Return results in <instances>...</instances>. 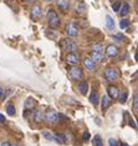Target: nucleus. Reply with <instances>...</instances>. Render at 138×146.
<instances>
[{
    "label": "nucleus",
    "instance_id": "obj_23",
    "mask_svg": "<svg viewBox=\"0 0 138 146\" xmlns=\"http://www.w3.org/2000/svg\"><path fill=\"white\" fill-rule=\"evenodd\" d=\"M127 98H128V92L127 90H123L122 93H119V103H122V104H125L126 102H127Z\"/></svg>",
    "mask_w": 138,
    "mask_h": 146
},
{
    "label": "nucleus",
    "instance_id": "obj_8",
    "mask_svg": "<svg viewBox=\"0 0 138 146\" xmlns=\"http://www.w3.org/2000/svg\"><path fill=\"white\" fill-rule=\"evenodd\" d=\"M119 53V48L116 45H108L105 50V54L108 57V58H115L117 57Z\"/></svg>",
    "mask_w": 138,
    "mask_h": 146
},
{
    "label": "nucleus",
    "instance_id": "obj_25",
    "mask_svg": "<svg viewBox=\"0 0 138 146\" xmlns=\"http://www.w3.org/2000/svg\"><path fill=\"white\" fill-rule=\"evenodd\" d=\"M55 141L56 142H59V144H65L66 142V140H65V135L62 134H55Z\"/></svg>",
    "mask_w": 138,
    "mask_h": 146
},
{
    "label": "nucleus",
    "instance_id": "obj_34",
    "mask_svg": "<svg viewBox=\"0 0 138 146\" xmlns=\"http://www.w3.org/2000/svg\"><path fill=\"white\" fill-rule=\"evenodd\" d=\"M83 139H85V140H88V139H90V134L85 133V134H83Z\"/></svg>",
    "mask_w": 138,
    "mask_h": 146
},
{
    "label": "nucleus",
    "instance_id": "obj_43",
    "mask_svg": "<svg viewBox=\"0 0 138 146\" xmlns=\"http://www.w3.org/2000/svg\"><path fill=\"white\" fill-rule=\"evenodd\" d=\"M0 146H1V142H0Z\"/></svg>",
    "mask_w": 138,
    "mask_h": 146
},
{
    "label": "nucleus",
    "instance_id": "obj_4",
    "mask_svg": "<svg viewBox=\"0 0 138 146\" xmlns=\"http://www.w3.org/2000/svg\"><path fill=\"white\" fill-rule=\"evenodd\" d=\"M68 78L74 82H78L83 78V69L78 66H71L68 69Z\"/></svg>",
    "mask_w": 138,
    "mask_h": 146
},
{
    "label": "nucleus",
    "instance_id": "obj_13",
    "mask_svg": "<svg viewBox=\"0 0 138 146\" xmlns=\"http://www.w3.org/2000/svg\"><path fill=\"white\" fill-rule=\"evenodd\" d=\"M36 105H38V100L34 97H29L24 103V108H25V110H34Z\"/></svg>",
    "mask_w": 138,
    "mask_h": 146
},
{
    "label": "nucleus",
    "instance_id": "obj_36",
    "mask_svg": "<svg viewBox=\"0 0 138 146\" xmlns=\"http://www.w3.org/2000/svg\"><path fill=\"white\" fill-rule=\"evenodd\" d=\"M121 146H129V145L126 144V142H121Z\"/></svg>",
    "mask_w": 138,
    "mask_h": 146
},
{
    "label": "nucleus",
    "instance_id": "obj_10",
    "mask_svg": "<svg viewBox=\"0 0 138 146\" xmlns=\"http://www.w3.org/2000/svg\"><path fill=\"white\" fill-rule=\"evenodd\" d=\"M83 66L86 67V69H88L91 72H95L97 68V62L95 60H92L91 57H86L83 60Z\"/></svg>",
    "mask_w": 138,
    "mask_h": 146
},
{
    "label": "nucleus",
    "instance_id": "obj_35",
    "mask_svg": "<svg viewBox=\"0 0 138 146\" xmlns=\"http://www.w3.org/2000/svg\"><path fill=\"white\" fill-rule=\"evenodd\" d=\"M5 121V116L3 114H0V123H4Z\"/></svg>",
    "mask_w": 138,
    "mask_h": 146
},
{
    "label": "nucleus",
    "instance_id": "obj_11",
    "mask_svg": "<svg viewBox=\"0 0 138 146\" xmlns=\"http://www.w3.org/2000/svg\"><path fill=\"white\" fill-rule=\"evenodd\" d=\"M81 60H80L78 54L76 53H68L66 56V63L70 64V66H78Z\"/></svg>",
    "mask_w": 138,
    "mask_h": 146
},
{
    "label": "nucleus",
    "instance_id": "obj_21",
    "mask_svg": "<svg viewBox=\"0 0 138 146\" xmlns=\"http://www.w3.org/2000/svg\"><path fill=\"white\" fill-rule=\"evenodd\" d=\"M41 135H42V137L46 139V140H49V141H55V135L51 134V133H49V131H42Z\"/></svg>",
    "mask_w": 138,
    "mask_h": 146
},
{
    "label": "nucleus",
    "instance_id": "obj_18",
    "mask_svg": "<svg viewBox=\"0 0 138 146\" xmlns=\"http://www.w3.org/2000/svg\"><path fill=\"white\" fill-rule=\"evenodd\" d=\"M88 89H90V86H88V83H87L86 81H82V82L78 83V90H80V93H81L82 96L87 94Z\"/></svg>",
    "mask_w": 138,
    "mask_h": 146
},
{
    "label": "nucleus",
    "instance_id": "obj_2",
    "mask_svg": "<svg viewBox=\"0 0 138 146\" xmlns=\"http://www.w3.org/2000/svg\"><path fill=\"white\" fill-rule=\"evenodd\" d=\"M46 20L50 29H57L60 26V17L54 9H49L46 13Z\"/></svg>",
    "mask_w": 138,
    "mask_h": 146
},
{
    "label": "nucleus",
    "instance_id": "obj_39",
    "mask_svg": "<svg viewBox=\"0 0 138 146\" xmlns=\"http://www.w3.org/2000/svg\"><path fill=\"white\" fill-rule=\"evenodd\" d=\"M11 146H19V145H17V144H11Z\"/></svg>",
    "mask_w": 138,
    "mask_h": 146
},
{
    "label": "nucleus",
    "instance_id": "obj_28",
    "mask_svg": "<svg viewBox=\"0 0 138 146\" xmlns=\"http://www.w3.org/2000/svg\"><path fill=\"white\" fill-rule=\"evenodd\" d=\"M121 6H122V3H113V4H112V9L115 10L116 13H119V10H121Z\"/></svg>",
    "mask_w": 138,
    "mask_h": 146
},
{
    "label": "nucleus",
    "instance_id": "obj_6",
    "mask_svg": "<svg viewBox=\"0 0 138 146\" xmlns=\"http://www.w3.org/2000/svg\"><path fill=\"white\" fill-rule=\"evenodd\" d=\"M45 121L50 125H55L60 121V114H57V111L52 110V109H48L45 111Z\"/></svg>",
    "mask_w": 138,
    "mask_h": 146
},
{
    "label": "nucleus",
    "instance_id": "obj_31",
    "mask_svg": "<svg viewBox=\"0 0 138 146\" xmlns=\"http://www.w3.org/2000/svg\"><path fill=\"white\" fill-rule=\"evenodd\" d=\"M108 145H110V146H119L118 141L116 140V139H113V137H111L110 140H108Z\"/></svg>",
    "mask_w": 138,
    "mask_h": 146
},
{
    "label": "nucleus",
    "instance_id": "obj_32",
    "mask_svg": "<svg viewBox=\"0 0 138 146\" xmlns=\"http://www.w3.org/2000/svg\"><path fill=\"white\" fill-rule=\"evenodd\" d=\"M4 94H5V89H3L1 87H0V100L4 98Z\"/></svg>",
    "mask_w": 138,
    "mask_h": 146
},
{
    "label": "nucleus",
    "instance_id": "obj_7",
    "mask_svg": "<svg viewBox=\"0 0 138 146\" xmlns=\"http://www.w3.org/2000/svg\"><path fill=\"white\" fill-rule=\"evenodd\" d=\"M65 31H66V35L68 36V37H76V36L78 35V27L75 23H68L66 25Z\"/></svg>",
    "mask_w": 138,
    "mask_h": 146
},
{
    "label": "nucleus",
    "instance_id": "obj_14",
    "mask_svg": "<svg viewBox=\"0 0 138 146\" xmlns=\"http://www.w3.org/2000/svg\"><path fill=\"white\" fill-rule=\"evenodd\" d=\"M32 119L35 120V123L41 124L42 121H45V113L40 109H35L34 110V115H32Z\"/></svg>",
    "mask_w": 138,
    "mask_h": 146
},
{
    "label": "nucleus",
    "instance_id": "obj_9",
    "mask_svg": "<svg viewBox=\"0 0 138 146\" xmlns=\"http://www.w3.org/2000/svg\"><path fill=\"white\" fill-rule=\"evenodd\" d=\"M119 93H121V92H119V89L116 86H112L111 84V86L107 87V96L110 97L112 100L118 99V98H119Z\"/></svg>",
    "mask_w": 138,
    "mask_h": 146
},
{
    "label": "nucleus",
    "instance_id": "obj_40",
    "mask_svg": "<svg viewBox=\"0 0 138 146\" xmlns=\"http://www.w3.org/2000/svg\"><path fill=\"white\" fill-rule=\"evenodd\" d=\"M45 1H52V0H45Z\"/></svg>",
    "mask_w": 138,
    "mask_h": 146
},
{
    "label": "nucleus",
    "instance_id": "obj_16",
    "mask_svg": "<svg viewBox=\"0 0 138 146\" xmlns=\"http://www.w3.org/2000/svg\"><path fill=\"white\" fill-rule=\"evenodd\" d=\"M100 100H101V98H100L98 92L93 89L92 92H91V94H90V102H91V103H92L93 105H95V107H97V105H98V103H100Z\"/></svg>",
    "mask_w": 138,
    "mask_h": 146
},
{
    "label": "nucleus",
    "instance_id": "obj_33",
    "mask_svg": "<svg viewBox=\"0 0 138 146\" xmlns=\"http://www.w3.org/2000/svg\"><path fill=\"white\" fill-rule=\"evenodd\" d=\"M1 146H11V144H10L9 141H3L1 142Z\"/></svg>",
    "mask_w": 138,
    "mask_h": 146
},
{
    "label": "nucleus",
    "instance_id": "obj_41",
    "mask_svg": "<svg viewBox=\"0 0 138 146\" xmlns=\"http://www.w3.org/2000/svg\"><path fill=\"white\" fill-rule=\"evenodd\" d=\"M136 120H137V124H138V118H137V119H136Z\"/></svg>",
    "mask_w": 138,
    "mask_h": 146
},
{
    "label": "nucleus",
    "instance_id": "obj_15",
    "mask_svg": "<svg viewBox=\"0 0 138 146\" xmlns=\"http://www.w3.org/2000/svg\"><path fill=\"white\" fill-rule=\"evenodd\" d=\"M112 104V99L108 96H102L101 98V109H102L103 111H107V109L111 107Z\"/></svg>",
    "mask_w": 138,
    "mask_h": 146
},
{
    "label": "nucleus",
    "instance_id": "obj_12",
    "mask_svg": "<svg viewBox=\"0 0 138 146\" xmlns=\"http://www.w3.org/2000/svg\"><path fill=\"white\" fill-rule=\"evenodd\" d=\"M42 16V8L39 4H35L31 8V17L34 20H39Z\"/></svg>",
    "mask_w": 138,
    "mask_h": 146
},
{
    "label": "nucleus",
    "instance_id": "obj_5",
    "mask_svg": "<svg viewBox=\"0 0 138 146\" xmlns=\"http://www.w3.org/2000/svg\"><path fill=\"white\" fill-rule=\"evenodd\" d=\"M61 46H62V48L68 53H75L76 51L78 50L77 43H76L75 40H72V37L64 38L62 42H61Z\"/></svg>",
    "mask_w": 138,
    "mask_h": 146
},
{
    "label": "nucleus",
    "instance_id": "obj_27",
    "mask_svg": "<svg viewBox=\"0 0 138 146\" xmlns=\"http://www.w3.org/2000/svg\"><path fill=\"white\" fill-rule=\"evenodd\" d=\"M128 26H129V20L122 19L121 21H119V27H121V29H126V27H128Z\"/></svg>",
    "mask_w": 138,
    "mask_h": 146
},
{
    "label": "nucleus",
    "instance_id": "obj_17",
    "mask_svg": "<svg viewBox=\"0 0 138 146\" xmlns=\"http://www.w3.org/2000/svg\"><path fill=\"white\" fill-rule=\"evenodd\" d=\"M56 5L61 11H67L70 9V1L68 0H56Z\"/></svg>",
    "mask_w": 138,
    "mask_h": 146
},
{
    "label": "nucleus",
    "instance_id": "obj_22",
    "mask_svg": "<svg viewBox=\"0 0 138 146\" xmlns=\"http://www.w3.org/2000/svg\"><path fill=\"white\" fill-rule=\"evenodd\" d=\"M106 25H107V29H110V30H113V29H115L113 19H112L110 15H107V16H106Z\"/></svg>",
    "mask_w": 138,
    "mask_h": 146
},
{
    "label": "nucleus",
    "instance_id": "obj_1",
    "mask_svg": "<svg viewBox=\"0 0 138 146\" xmlns=\"http://www.w3.org/2000/svg\"><path fill=\"white\" fill-rule=\"evenodd\" d=\"M103 77H105V79H106L107 82L115 83V82L118 81L119 77H121V72L118 71L117 67H112V66H110V67H107L106 69H105Z\"/></svg>",
    "mask_w": 138,
    "mask_h": 146
},
{
    "label": "nucleus",
    "instance_id": "obj_19",
    "mask_svg": "<svg viewBox=\"0 0 138 146\" xmlns=\"http://www.w3.org/2000/svg\"><path fill=\"white\" fill-rule=\"evenodd\" d=\"M129 14V4L128 3H123L122 6H121V10H119V15L122 17L127 16Z\"/></svg>",
    "mask_w": 138,
    "mask_h": 146
},
{
    "label": "nucleus",
    "instance_id": "obj_26",
    "mask_svg": "<svg viewBox=\"0 0 138 146\" xmlns=\"http://www.w3.org/2000/svg\"><path fill=\"white\" fill-rule=\"evenodd\" d=\"M76 10H77V13H78V14L85 13V10H86V6H85V4H82V1L77 3V5H76Z\"/></svg>",
    "mask_w": 138,
    "mask_h": 146
},
{
    "label": "nucleus",
    "instance_id": "obj_20",
    "mask_svg": "<svg viewBox=\"0 0 138 146\" xmlns=\"http://www.w3.org/2000/svg\"><path fill=\"white\" fill-rule=\"evenodd\" d=\"M92 146H103L102 139H101L100 135H95L92 137Z\"/></svg>",
    "mask_w": 138,
    "mask_h": 146
},
{
    "label": "nucleus",
    "instance_id": "obj_30",
    "mask_svg": "<svg viewBox=\"0 0 138 146\" xmlns=\"http://www.w3.org/2000/svg\"><path fill=\"white\" fill-rule=\"evenodd\" d=\"M113 38L116 40V41H125L126 37L123 36L122 34H117V35H113Z\"/></svg>",
    "mask_w": 138,
    "mask_h": 146
},
{
    "label": "nucleus",
    "instance_id": "obj_24",
    "mask_svg": "<svg viewBox=\"0 0 138 146\" xmlns=\"http://www.w3.org/2000/svg\"><path fill=\"white\" fill-rule=\"evenodd\" d=\"M6 113H8L10 116L15 115V105L14 104H8L6 105Z\"/></svg>",
    "mask_w": 138,
    "mask_h": 146
},
{
    "label": "nucleus",
    "instance_id": "obj_38",
    "mask_svg": "<svg viewBox=\"0 0 138 146\" xmlns=\"http://www.w3.org/2000/svg\"><path fill=\"white\" fill-rule=\"evenodd\" d=\"M26 1H27V3H34L35 0H26Z\"/></svg>",
    "mask_w": 138,
    "mask_h": 146
},
{
    "label": "nucleus",
    "instance_id": "obj_37",
    "mask_svg": "<svg viewBox=\"0 0 138 146\" xmlns=\"http://www.w3.org/2000/svg\"><path fill=\"white\" fill-rule=\"evenodd\" d=\"M136 60L138 61V50H137V53H136Z\"/></svg>",
    "mask_w": 138,
    "mask_h": 146
},
{
    "label": "nucleus",
    "instance_id": "obj_3",
    "mask_svg": "<svg viewBox=\"0 0 138 146\" xmlns=\"http://www.w3.org/2000/svg\"><path fill=\"white\" fill-rule=\"evenodd\" d=\"M103 56H105V48L101 43H95L91 47V58L95 60L97 63L103 60Z\"/></svg>",
    "mask_w": 138,
    "mask_h": 146
},
{
    "label": "nucleus",
    "instance_id": "obj_29",
    "mask_svg": "<svg viewBox=\"0 0 138 146\" xmlns=\"http://www.w3.org/2000/svg\"><path fill=\"white\" fill-rule=\"evenodd\" d=\"M133 109L138 110V94H134L133 97Z\"/></svg>",
    "mask_w": 138,
    "mask_h": 146
},
{
    "label": "nucleus",
    "instance_id": "obj_42",
    "mask_svg": "<svg viewBox=\"0 0 138 146\" xmlns=\"http://www.w3.org/2000/svg\"><path fill=\"white\" fill-rule=\"evenodd\" d=\"M137 5H138V0H137Z\"/></svg>",
    "mask_w": 138,
    "mask_h": 146
}]
</instances>
